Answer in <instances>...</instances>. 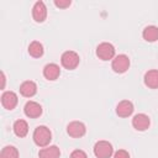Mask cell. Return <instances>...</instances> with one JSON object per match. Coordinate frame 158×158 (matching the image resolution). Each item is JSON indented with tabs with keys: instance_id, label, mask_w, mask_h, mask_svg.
Instances as JSON below:
<instances>
[{
	"instance_id": "cell-7",
	"label": "cell",
	"mask_w": 158,
	"mask_h": 158,
	"mask_svg": "<svg viewBox=\"0 0 158 158\" xmlns=\"http://www.w3.org/2000/svg\"><path fill=\"white\" fill-rule=\"evenodd\" d=\"M23 112L30 118H37L42 114V106L36 101H27L23 106Z\"/></svg>"
},
{
	"instance_id": "cell-10",
	"label": "cell",
	"mask_w": 158,
	"mask_h": 158,
	"mask_svg": "<svg viewBox=\"0 0 158 158\" xmlns=\"http://www.w3.org/2000/svg\"><path fill=\"white\" fill-rule=\"evenodd\" d=\"M149 123H151V120L146 114H137L132 118V126L137 131H146L149 127Z\"/></svg>"
},
{
	"instance_id": "cell-17",
	"label": "cell",
	"mask_w": 158,
	"mask_h": 158,
	"mask_svg": "<svg viewBox=\"0 0 158 158\" xmlns=\"http://www.w3.org/2000/svg\"><path fill=\"white\" fill-rule=\"evenodd\" d=\"M142 37L147 42H156L158 40V27L157 26H147L142 31Z\"/></svg>"
},
{
	"instance_id": "cell-5",
	"label": "cell",
	"mask_w": 158,
	"mask_h": 158,
	"mask_svg": "<svg viewBox=\"0 0 158 158\" xmlns=\"http://www.w3.org/2000/svg\"><path fill=\"white\" fill-rule=\"evenodd\" d=\"M111 68L115 73H125L128 68H130V58L126 54H118L115 56V58L112 59L111 63Z\"/></svg>"
},
{
	"instance_id": "cell-23",
	"label": "cell",
	"mask_w": 158,
	"mask_h": 158,
	"mask_svg": "<svg viewBox=\"0 0 158 158\" xmlns=\"http://www.w3.org/2000/svg\"><path fill=\"white\" fill-rule=\"evenodd\" d=\"M1 79H2V85H1V88H4V86H5V74H4V72H1Z\"/></svg>"
},
{
	"instance_id": "cell-16",
	"label": "cell",
	"mask_w": 158,
	"mask_h": 158,
	"mask_svg": "<svg viewBox=\"0 0 158 158\" xmlns=\"http://www.w3.org/2000/svg\"><path fill=\"white\" fill-rule=\"evenodd\" d=\"M12 130L17 137H25L28 133V125L25 120H16L14 122Z\"/></svg>"
},
{
	"instance_id": "cell-11",
	"label": "cell",
	"mask_w": 158,
	"mask_h": 158,
	"mask_svg": "<svg viewBox=\"0 0 158 158\" xmlns=\"http://www.w3.org/2000/svg\"><path fill=\"white\" fill-rule=\"evenodd\" d=\"M60 75L59 65L56 63H48L43 67V77L47 80H56Z\"/></svg>"
},
{
	"instance_id": "cell-22",
	"label": "cell",
	"mask_w": 158,
	"mask_h": 158,
	"mask_svg": "<svg viewBox=\"0 0 158 158\" xmlns=\"http://www.w3.org/2000/svg\"><path fill=\"white\" fill-rule=\"evenodd\" d=\"M114 158H130V154L125 149H118L114 153Z\"/></svg>"
},
{
	"instance_id": "cell-13",
	"label": "cell",
	"mask_w": 158,
	"mask_h": 158,
	"mask_svg": "<svg viewBox=\"0 0 158 158\" xmlns=\"http://www.w3.org/2000/svg\"><path fill=\"white\" fill-rule=\"evenodd\" d=\"M20 93L25 98H32L37 93V85L32 80H26L20 85Z\"/></svg>"
},
{
	"instance_id": "cell-12",
	"label": "cell",
	"mask_w": 158,
	"mask_h": 158,
	"mask_svg": "<svg viewBox=\"0 0 158 158\" xmlns=\"http://www.w3.org/2000/svg\"><path fill=\"white\" fill-rule=\"evenodd\" d=\"M133 104L130 100H122L116 106V114L120 117H128L133 112Z\"/></svg>"
},
{
	"instance_id": "cell-4",
	"label": "cell",
	"mask_w": 158,
	"mask_h": 158,
	"mask_svg": "<svg viewBox=\"0 0 158 158\" xmlns=\"http://www.w3.org/2000/svg\"><path fill=\"white\" fill-rule=\"evenodd\" d=\"M96 56L101 60H110L115 58V47L109 42H102L96 47Z\"/></svg>"
},
{
	"instance_id": "cell-8",
	"label": "cell",
	"mask_w": 158,
	"mask_h": 158,
	"mask_svg": "<svg viewBox=\"0 0 158 158\" xmlns=\"http://www.w3.org/2000/svg\"><path fill=\"white\" fill-rule=\"evenodd\" d=\"M17 95L14 91H4L1 95V105L6 110H14L17 105Z\"/></svg>"
},
{
	"instance_id": "cell-9",
	"label": "cell",
	"mask_w": 158,
	"mask_h": 158,
	"mask_svg": "<svg viewBox=\"0 0 158 158\" xmlns=\"http://www.w3.org/2000/svg\"><path fill=\"white\" fill-rule=\"evenodd\" d=\"M32 17L36 22H43L47 17V7L43 1H37L32 7Z\"/></svg>"
},
{
	"instance_id": "cell-2",
	"label": "cell",
	"mask_w": 158,
	"mask_h": 158,
	"mask_svg": "<svg viewBox=\"0 0 158 158\" xmlns=\"http://www.w3.org/2000/svg\"><path fill=\"white\" fill-rule=\"evenodd\" d=\"M60 63H62V65H63L65 69L73 70V69H75V68L79 65V63H80V57H79V54H78L77 52H74V51H65V52L62 54V57H60Z\"/></svg>"
},
{
	"instance_id": "cell-3",
	"label": "cell",
	"mask_w": 158,
	"mask_h": 158,
	"mask_svg": "<svg viewBox=\"0 0 158 158\" xmlns=\"http://www.w3.org/2000/svg\"><path fill=\"white\" fill-rule=\"evenodd\" d=\"M93 149L96 158H110L114 154L112 144L109 141H98Z\"/></svg>"
},
{
	"instance_id": "cell-1",
	"label": "cell",
	"mask_w": 158,
	"mask_h": 158,
	"mask_svg": "<svg viewBox=\"0 0 158 158\" xmlns=\"http://www.w3.org/2000/svg\"><path fill=\"white\" fill-rule=\"evenodd\" d=\"M32 138L38 147H47L52 139V132L47 126H37L33 131Z\"/></svg>"
},
{
	"instance_id": "cell-21",
	"label": "cell",
	"mask_w": 158,
	"mask_h": 158,
	"mask_svg": "<svg viewBox=\"0 0 158 158\" xmlns=\"http://www.w3.org/2000/svg\"><path fill=\"white\" fill-rule=\"evenodd\" d=\"M69 158H88V156H86V153L84 152V151H81V149H75V151H73L72 153H70V157Z\"/></svg>"
},
{
	"instance_id": "cell-14",
	"label": "cell",
	"mask_w": 158,
	"mask_h": 158,
	"mask_svg": "<svg viewBox=\"0 0 158 158\" xmlns=\"http://www.w3.org/2000/svg\"><path fill=\"white\" fill-rule=\"evenodd\" d=\"M143 80H144L146 86H148L151 89H158V70L151 69V70L146 72Z\"/></svg>"
},
{
	"instance_id": "cell-19",
	"label": "cell",
	"mask_w": 158,
	"mask_h": 158,
	"mask_svg": "<svg viewBox=\"0 0 158 158\" xmlns=\"http://www.w3.org/2000/svg\"><path fill=\"white\" fill-rule=\"evenodd\" d=\"M0 158H19V151L14 146H5L1 149Z\"/></svg>"
},
{
	"instance_id": "cell-18",
	"label": "cell",
	"mask_w": 158,
	"mask_h": 158,
	"mask_svg": "<svg viewBox=\"0 0 158 158\" xmlns=\"http://www.w3.org/2000/svg\"><path fill=\"white\" fill-rule=\"evenodd\" d=\"M43 52H44V49H43V46H42L41 42L33 41V42L30 43V46H28V54H30L31 57H33V58H40V57L43 56Z\"/></svg>"
},
{
	"instance_id": "cell-15",
	"label": "cell",
	"mask_w": 158,
	"mask_h": 158,
	"mask_svg": "<svg viewBox=\"0 0 158 158\" xmlns=\"http://www.w3.org/2000/svg\"><path fill=\"white\" fill-rule=\"evenodd\" d=\"M40 158H59L60 157V151L57 146H47L40 149L38 152Z\"/></svg>"
},
{
	"instance_id": "cell-6",
	"label": "cell",
	"mask_w": 158,
	"mask_h": 158,
	"mask_svg": "<svg viewBox=\"0 0 158 158\" xmlns=\"http://www.w3.org/2000/svg\"><path fill=\"white\" fill-rule=\"evenodd\" d=\"M67 132L70 137L73 138H79L83 137L86 132V127L81 121H72L67 126Z\"/></svg>"
},
{
	"instance_id": "cell-20",
	"label": "cell",
	"mask_w": 158,
	"mask_h": 158,
	"mask_svg": "<svg viewBox=\"0 0 158 158\" xmlns=\"http://www.w3.org/2000/svg\"><path fill=\"white\" fill-rule=\"evenodd\" d=\"M72 4L70 0H54V5L59 9H65V7H69Z\"/></svg>"
}]
</instances>
